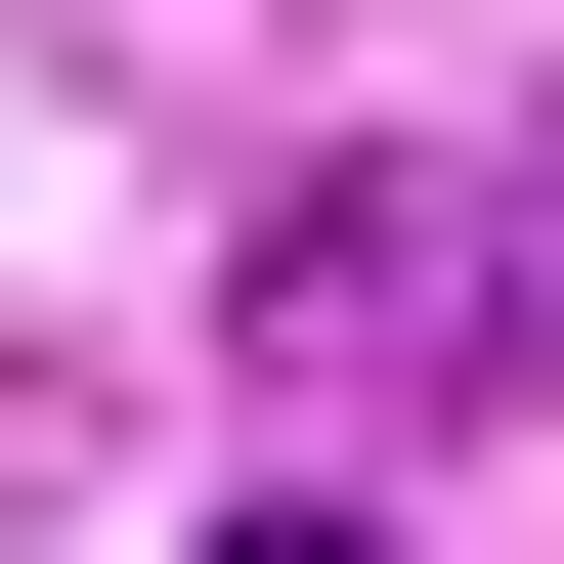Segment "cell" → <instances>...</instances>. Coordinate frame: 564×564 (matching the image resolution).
<instances>
[{
    "label": "cell",
    "mask_w": 564,
    "mask_h": 564,
    "mask_svg": "<svg viewBox=\"0 0 564 564\" xmlns=\"http://www.w3.org/2000/svg\"><path fill=\"white\" fill-rule=\"evenodd\" d=\"M434 304H478V391H521L564 217H478V174H304V217H261V348H304V391H434Z\"/></svg>",
    "instance_id": "6da1fadb"
},
{
    "label": "cell",
    "mask_w": 564,
    "mask_h": 564,
    "mask_svg": "<svg viewBox=\"0 0 564 564\" xmlns=\"http://www.w3.org/2000/svg\"><path fill=\"white\" fill-rule=\"evenodd\" d=\"M217 564H391V521H217Z\"/></svg>",
    "instance_id": "7a4b0ae2"
}]
</instances>
